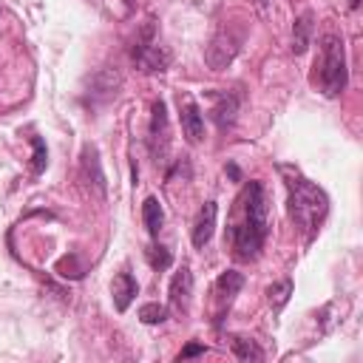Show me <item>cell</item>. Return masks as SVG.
I'll use <instances>...</instances> for the list:
<instances>
[{
  "label": "cell",
  "instance_id": "obj_1",
  "mask_svg": "<svg viewBox=\"0 0 363 363\" xmlns=\"http://www.w3.org/2000/svg\"><path fill=\"white\" fill-rule=\"evenodd\" d=\"M241 218L233 227V250L241 261L258 258L264 241H267V193L261 182H250L238 199Z\"/></svg>",
  "mask_w": 363,
  "mask_h": 363
},
{
  "label": "cell",
  "instance_id": "obj_2",
  "mask_svg": "<svg viewBox=\"0 0 363 363\" xmlns=\"http://www.w3.org/2000/svg\"><path fill=\"white\" fill-rule=\"evenodd\" d=\"M281 173H286V193H289L286 196V207H289V218L303 233V238L312 241L318 235L326 213H329V199H326V193L315 182L303 179L301 173H295V170L289 173V167H281Z\"/></svg>",
  "mask_w": 363,
  "mask_h": 363
},
{
  "label": "cell",
  "instance_id": "obj_3",
  "mask_svg": "<svg viewBox=\"0 0 363 363\" xmlns=\"http://www.w3.org/2000/svg\"><path fill=\"white\" fill-rule=\"evenodd\" d=\"M318 79H320V91L326 96H337L346 88L349 71H346V48H343V37L337 34H323L320 37V62H318Z\"/></svg>",
  "mask_w": 363,
  "mask_h": 363
},
{
  "label": "cell",
  "instance_id": "obj_4",
  "mask_svg": "<svg viewBox=\"0 0 363 363\" xmlns=\"http://www.w3.org/2000/svg\"><path fill=\"white\" fill-rule=\"evenodd\" d=\"M170 60H173L170 51L153 37V26H147L136 37V45H133V62H136V68L145 71V74H162V71H167Z\"/></svg>",
  "mask_w": 363,
  "mask_h": 363
},
{
  "label": "cell",
  "instance_id": "obj_5",
  "mask_svg": "<svg viewBox=\"0 0 363 363\" xmlns=\"http://www.w3.org/2000/svg\"><path fill=\"white\" fill-rule=\"evenodd\" d=\"M167 142H170V128H167V105L162 99H156L150 105V128H147V145H150V156L156 162L164 159L167 153Z\"/></svg>",
  "mask_w": 363,
  "mask_h": 363
},
{
  "label": "cell",
  "instance_id": "obj_6",
  "mask_svg": "<svg viewBox=\"0 0 363 363\" xmlns=\"http://www.w3.org/2000/svg\"><path fill=\"white\" fill-rule=\"evenodd\" d=\"M179 119H182V133L190 145H199L204 139V116L201 108L190 94H179Z\"/></svg>",
  "mask_w": 363,
  "mask_h": 363
},
{
  "label": "cell",
  "instance_id": "obj_7",
  "mask_svg": "<svg viewBox=\"0 0 363 363\" xmlns=\"http://www.w3.org/2000/svg\"><path fill=\"white\" fill-rule=\"evenodd\" d=\"M235 54H238V37H233L230 31H218V34L210 40V45H207L204 60H207V65H210L213 71H221V68H227V65L233 62Z\"/></svg>",
  "mask_w": 363,
  "mask_h": 363
},
{
  "label": "cell",
  "instance_id": "obj_8",
  "mask_svg": "<svg viewBox=\"0 0 363 363\" xmlns=\"http://www.w3.org/2000/svg\"><path fill=\"white\" fill-rule=\"evenodd\" d=\"M167 298H170V309H176L179 315H184L190 309V298H193V272H190V267H182L179 272H173L170 286H167Z\"/></svg>",
  "mask_w": 363,
  "mask_h": 363
},
{
  "label": "cell",
  "instance_id": "obj_9",
  "mask_svg": "<svg viewBox=\"0 0 363 363\" xmlns=\"http://www.w3.org/2000/svg\"><path fill=\"white\" fill-rule=\"evenodd\" d=\"M216 213H218L216 201H204V204H201V210H199V216H196V221H193V233H190L196 250H201V247L210 244V238H213V233H216Z\"/></svg>",
  "mask_w": 363,
  "mask_h": 363
},
{
  "label": "cell",
  "instance_id": "obj_10",
  "mask_svg": "<svg viewBox=\"0 0 363 363\" xmlns=\"http://www.w3.org/2000/svg\"><path fill=\"white\" fill-rule=\"evenodd\" d=\"M82 179L88 182V187L94 184L96 196H105V173H102L99 153H96L94 145H85V147H82Z\"/></svg>",
  "mask_w": 363,
  "mask_h": 363
},
{
  "label": "cell",
  "instance_id": "obj_11",
  "mask_svg": "<svg viewBox=\"0 0 363 363\" xmlns=\"http://www.w3.org/2000/svg\"><path fill=\"white\" fill-rule=\"evenodd\" d=\"M136 295H139L136 278H133L130 272H119V275L113 278V284H111V298H113L116 312H128V306H130V301H133Z\"/></svg>",
  "mask_w": 363,
  "mask_h": 363
},
{
  "label": "cell",
  "instance_id": "obj_12",
  "mask_svg": "<svg viewBox=\"0 0 363 363\" xmlns=\"http://www.w3.org/2000/svg\"><path fill=\"white\" fill-rule=\"evenodd\" d=\"M235 111H238V96L235 94H213V108H210V116L216 119L218 128H230L235 122Z\"/></svg>",
  "mask_w": 363,
  "mask_h": 363
},
{
  "label": "cell",
  "instance_id": "obj_13",
  "mask_svg": "<svg viewBox=\"0 0 363 363\" xmlns=\"http://www.w3.org/2000/svg\"><path fill=\"white\" fill-rule=\"evenodd\" d=\"M241 286H244V275L235 272V269H224V272L216 278V301H218V306H221V309L230 306L233 298L241 292Z\"/></svg>",
  "mask_w": 363,
  "mask_h": 363
},
{
  "label": "cell",
  "instance_id": "obj_14",
  "mask_svg": "<svg viewBox=\"0 0 363 363\" xmlns=\"http://www.w3.org/2000/svg\"><path fill=\"white\" fill-rule=\"evenodd\" d=\"M315 14L306 9L298 20H295V26H292V54H303L306 48H309V37H312V28H315Z\"/></svg>",
  "mask_w": 363,
  "mask_h": 363
},
{
  "label": "cell",
  "instance_id": "obj_15",
  "mask_svg": "<svg viewBox=\"0 0 363 363\" xmlns=\"http://www.w3.org/2000/svg\"><path fill=\"white\" fill-rule=\"evenodd\" d=\"M142 221H145V230H147L153 238H156L159 230L164 227V210H162V204H159L156 196H147V199L142 201Z\"/></svg>",
  "mask_w": 363,
  "mask_h": 363
},
{
  "label": "cell",
  "instance_id": "obj_16",
  "mask_svg": "<svg viewBox=\"0 0 363 363\" xmlns=\"http://www.w3.org/2000/svg\"><path fill=\"white\" fill-rule=\"evenodd\" d=\"M233 354H235L238 360H244V363H250V360H264V349H261L255 340H250V337H233Z\"/></svg>",
  "mask_w": 363,
  "mask_h": 363
},
{
  "label": "cell",
  "instance_id": "obj_17",
  "mask_svg": "<svg viewBox=\"0 0 363 363\" xmlns=\"http://www.w3.org/2000/svg\"><path fill=\"white\" fill-rule=\"evenodd\" d=\"M289 295H292V278H284V281H278V284H272V286L267 289V298H269V303H272L275 312L286 306Z\"/></svg>",
  "mask_w": 363,
  "mask_h": 363
},
{
  "label": "cell",
  "instance_id": "obj_18",
  "mask_svg": "<svg viewBox=\"0 0 363 363\" xmlns=\"http://www.w3.org/2000/svg\"><path fill=\"white\" fill-rule=\"evenodd\" d=\"M145 255H147V264H150L153 269H159V272L173 264V252H170L167 247H162V244H150V247L145 250Z\"/></svg>",
  "mask_w": 363,
  "mask_h": 363
},
{
  "label": "cell",
  "instance_id": "obj_19",
  "mask_svg": "<svg viewBox=\"0 0 363 363\" xmlns=\"http://www.w3.org/2000/svg\"><path fill=\"white\" fill-rule=\"evenodd\" d=\"M139 320L147 323V326L162 323V320H167V306L164 303H142L139 306Z\"/></svg>",
  "mask_w": 363,
  "mask_h": 363
},
{
  "label": "cell",
  "instance_id": "obj_20",
  "mask_svg": "<svg viewBox=\"0 0 363 363\" xmlns=\"http://www.w3.org/2000/svg\"><path fill=\"white\" fill-rule=\"evenodd\" d=\"M31 147H34V153H31V173L40 176L45 170V164H48V150H45V142L40 136H31Z\"/></svg>",
  "mask_w": 363,
  "mask_h": 363
},
{
  "label": "cell",
  "instance_id": "obj_21",
  "mask_svg": "<svg viewBox=\"0 0 363 363\" xmlns=\"http://www.w3.org/2000/svg\"><path fill=\"white\" fill-rule=\"evenodd\" d=\"M207 346L204 343H187L182 352H179V360H187V357H196V354H204Z\"/></svg>",
  "mask_w": 363,
  "mask_h": 363
},
{
  "label": "cell",
  "instance_id": "obj_22",
  "mask_svg": "<svg viewBox=\"0 0 363 363\" xmlns=\"http://www.w3.org/2000/svg\"><path fill=\"white\" fill-rule=\"evenodd\" d=\"M227 173H230L233 179H238V167H235V164H227Z\"/></svg>",
  "mask_w": 363,
  "mask_h": 363
},
{
  "label": "cell",
  "instance_id": "obj_23",
  "mask_svg": "<svg viewBox=\"0 0 363 363\" xmlns=\"http://www.w3.org/2000/svg\"><path fill=\"white\" fill-rule=\"evenodd\" d=\"M360 6V0H349V9H357Z\"/></svg>",
  "mask_w": 363,
  "mask_h": 363
}]
</instances>
